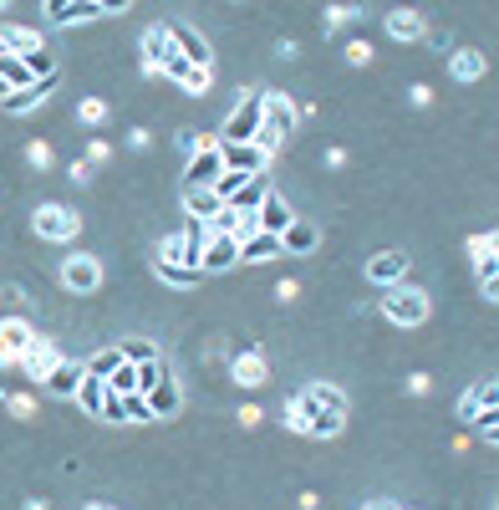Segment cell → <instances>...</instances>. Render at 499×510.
<instances>
[{
  "label": "cell",
  "instance_id": "cell-51",
  "mask_svg": "<svg viewBox=\"0 0 499 510\" xmlns=\"http://www.w3.org/2000/svg\"><path fill=\"white\" fill-rule=\"evenodd\" d=\"M346 159H352V154H346L342 144H331V148H327V169H346Z\"/></svg>",
  "mask_w": 499,
  "mask_h": 510
},
{
  "label": "cell",
  "instance_id": "cell-57",
  "mask_svg": "<svg viewBox=\"0 0 499 510\" xmlns=\"http://www.w3.org/2000/svg\"><path fill=\"white\" fill-rule=\"evenodd\" d=\"M362 510H398L392 500H372V506H362Z\"/></svg>",
  "mask_w": 499,
  "mask_h": 510
},
{
  "label": "cell",
  "instance_id": "cell-37",
  "mask_svg": "<svg viewBox=\"0 0 499 510\" xmlns=\"http://www.w3.org/2000/svg\"><path fill=\"white\" fill-rule=\"evenodd\" d=\"M362 16V5H327L321 11V31H342L346 21H357Z\"/></svg>",
  "mask_w": 499,
  "mask_h": 510
},
{
  "label": "cell",
  "instance_id": "cell-22",
  "mask_svg": "<svg viewBox=\"0 0 499 510\" xmlns=\"http://www.w3.org/2000/svg\"><path fill=\"white\" fill-rule=\"evenodd\" d=\"M499 235L495 230H484V235H468V255H474V271H479V281H495L499 276V255H495Z\"/></svg>",
  "mask_w": 499,
  "mask_h": 510
},
{
  "label": "cell",
  "instance_id": "cell-10",
  "mask_svg": "<svg viewBox=\"0 0 499 510\" xmlns=\"http://www.w3.org/2000/svg\"><path fill=\"white\" fill-rule=\"evenodd\" d=\"M219 174H224L219 148H199V154H188V163H184V189H214Z\"/></svg>",
  "mask_w": 499,
  "mask_h": 510
},
{
  "label": "cell",
  "instance_id": "cell-39",
  "mask_svg": "<svg viewBox=\"0 0 499 510\" xmlns=\"http://www.w3.org/2000/svg\"><path fill=\"white\" fill-rule=\"evenodd\" d=\"M26 163H31L36 174H47L51 163H57V154H51V144H47V138H31V144H26Z\"/></svg>",
  "mask_w": 499,
  "mask_h": 510
},
{
  "label": "cell",
  "instance_id": "cell-26",
  "mask_svg": "<svg viewBox=\"0 0 499 510\" xmlns=\"http://www.w3.org/2000/svg\"><path fill=\"white\" fill-rule=\"evenodd\" d=\"M266 194H270V179H266V174H255V179H245V184L234 189L230 209H234V215H255V209H260V199H266Z\"/></svg>",
  "mask_w": 499,
  "mask_h": 510
},
{
  "label": "cell",
  "instance_id": "cell-12",
  "mask_svg": "<svg viewBox=\"0 0 499 510\" xmlns=\"http://www.w3.org/2000/svg\"><path fill=\"white\" fill-rule=\"evenodd\" d=\"M219 159H224L230 174H245V179H255V174L270 169V154H260L255 144H219Z\"/></svg>",
  "mask_w": 499,
  "mask_h": 510
},
{
  "label": "cell",
  "instance_id": "cell-41",
  "mask_svg": "<svg viewBox=\"0 0 499 510\" xmlns=\"http://www.w3.org/2000/svg\"><path fill=\"white\" fill-rule=\"evenodd\" d=\"M153 271L163 276L169 286H179V291H188V286H199L204 281V271H179V266H153Z\"/></svg>",
  "mask_w": 499,
  "mask_h": 510
},
{
  "label": "cell",
  "instance_id": "cell-42",
  "mask_svg": "<svg viewBox=\"0 0 499 510\" xmlns=\"http://www.w3.org/2000/svg\"><path fill=\"white\" fill-rule=\"evenodd\" d=\"M346 66H372V41H367V36H352V41H346Z\"/></svg>",
  "mask_w": 499,
  "mask_h": 510
},
{
  "label": "cell",
  "instance_id": "cell-5",
  "mask_svg": "<svg viewBox=\"0 0 499 510\" xmlns=\"http://www.w3.org/2000/svg\"><path fill=\"white\" fill-rule=\"evenodd\" d=\"M31 224H36V235L51 240V245H66V240L82 235V215L72 205H36Z\"/></svg>",
  "mask_w": 499,
  "mask_h": 510
},
{
  "label": "cell",
  "instance_id": "cell-1",
  "mask_svg": "<svg viewBox=\"0 0 499 510\" xmlns=\"http://www.w3.org/2000/svg\"><path fill=\"white\" fill-rule=\"evenodd\" d=\"M346 424V414H331V409H316L306 393H296V399L285 403V429L291 434H311V439H337Z\"/></svg>",
  "mask_w": 499,
  "mask_h": 510
},
{
  "label": "cell",
  "instance_id": "cell-34",
  "mask_svg": "<svg viewBox=\"0 0 499 510\" xmlns=\"http://www.w3.org/2000/svg\"><path fill=\"white\" fill-rule=\"evenodd\" d=\"M179 87H184L188 97H204L209 87H214V66H188L184 77H179Z\"/></svg>",
  "mask_w": 499,
  "mask_h": 510
},
{
  "label": "cell",
  "instance_id": "cell-40",
  "mask_svg": "<svg viewBox=\"0 0 499 510\" xmlns=\"http://www.w3.org/2000/svg\"><path fill=\"white\" fill-rule=\"evenodd\" d=\"M108 159H112V144L102 138V133H92V138L82 144V163H92L97 169V163H108Z\"/></svg>",
  "mask_w": 499,
  "mask_h": 510
},
{
  "label": "cell",
  "instance_id": "cell-55",
  "mask_svg": "<svg viewBox=\"0 0 499 510\" xmlns=\"http://www.w3.org/2000/svg\"><path fill=\"white\" fill-rule=\"evenodd\" d=\"M479 291H484V302H499V276L495 281H479Z\"/></svg>",
  "mask_w": 499,
  "mask_h": 510
},
{
  "label": "cell",
  "instance_id": "cell-8",
  "mask_svg": "<svg viewBox=\"0 0 499 510\" xmlns=\"http://www.w3.org/2000/svg\"><path fill=\"white\" fill-rule=\"evenodd\" d=\"M62 363V352H57V342H51V337H31V347L21 352V373H26V378L36 382V388H41V382H47V373L51 367Z\"/></svg>",
  "mask_w": 499,
  "mask_h": 510
},
{
  "label": "cell",
  "instance_id": "cell-53",
  "mask_svg": "<svg viewBox=\"0 0 499 510\" xmlns=\"http://www.w3.org/2000/svg\"><path fill=\"white\" fill-rule=\"evenodd\" d=\"M276 57H281V62H291V57H296V41H291V36H281V41H276Z\"/></svg>",
  "mask_w": 499,
  "mask_h": 510
},
{
  "label": "cell",
  "instance_id": "cell-13",
  "mask_svg": "<svg viewBox=\"0 0 499 510\" xmlns=\"http://www.w3.org/2000/svg\"><path fill=\"white\" fill-rule=\"evenodd\" d=\"M230 378L240 382V388H266V378H270L266 352L260 347H240L234 352V363H230Z\"/></svg>",
  "mask_w": 499,
  "mask_h": 510
},
{
  "label": "cell",
  "instance_id": "cell-38",
  "mask_svg": "<svg viewBox=\"0 0 499 510\" xmlns=\"http://www.w3.org/2000/svg\"><path fill=\"white\" fill-rule=\"evenodd\" d=\"M118 363H123V352H118V347H102V352H92V357H87L82 367H87L92 378H108V373H112Z\"/></svg>",
  "mask_w": 499,
  "mask_h": 510
},
{
  "label": "cell",
  "instance_id": "cell-58",
  "mask_svg": "<svg viewBox=\"0 0 499 510\" xmlns=\"http://www.w3.org/2000/svg\"><path fill=\"white\" fill-rule=\"evenodd\" d=\"M82 510H118V506H102V500H92V506H82Z\"/></svg>",
  "mask_w": 499,
  "mask_h": 510
},
{
  "label": "cell",
  "instance_id": "cell-17",
  "mask_svg": "<svg viewBox=\"0 0 499 510\" xmlns=\"http://www.w3.org/2000/svg\"><path fill=\"white\" fill-rule=\"evenodd\" d=\"M382 31L392 36V41H423V11H413V5H398V11H388L382 16Z\"/></svg>",
  "mask_w": 499,
  "mask_h": 510
},
{
  "label": "cell",
  "instance_id": "cell-54",
  "mask_svg": "<svg viewBox=\"0 0 499 510\" xmlns=\"http://www.w3.org/2000/svg\"><path fill=\"white\" fill-rule=\"evenodd\" d=\"M296 506H301V510H316V506H321V495H316V490H301Z\"/></svg>",
  "mask_w": 499,
  "mask_h": 510
},
{
  "label": "cell",
  "instance_id": "cell-20",
  "mask_svg": "<svg viewBox=\"0 0 499 510\" xmlns=\"http://www.w3.org/2000/svg\"><path fill=\"white\" fill-rule=\"evenodd\" d=\"M495 403H499V382H495V378H484V382H474L464 399H459V418H464V424H474V418L489 414Z\"/></svg>",
  "mask_w": 499,
  "mask_h": 510
},
{
  "label": "cell",
  "instance_id": "cell-47",
  "mask_svg": "<svg viewBox=\"0 0 499 510\" xmlns=\"http://www.w3.org/2000/svg\"><path fill=\"white\" fill-rule=\"evenodd\" d=\"M66 179H72V184H77V189H87V184H92V163L72 159V163H66Z\"/></svg>",
  "mask_w": 499,
  "mask_h": 510
},
{
  "label": "cell",
  "instance_id": "cell-61",
  "mask_svg": "<svg viewBox=\"0 0 499 510\" xmlns=\"http://www.w3.org/2000/svg\"><path fill=\"white\" fill-rule=\"evenodd\" d=\"M398 510H407V506H398Z\"/></svg>",
  "mask_w": 499,
  "mask_h": 510
},
{
  "label": "cell",
  "instance_id": "cell-33",
  "mask_svg": "<svg viewBox=\"0 0 499 510\" xmlns=\"http://www.w3.org/2000/svg\"><path fill=\"white\" fill-rule=\"evenodd\" d=\"M118 424H153V414H148L143 393H123V399H118Z\"/></svg>",
  "mask_w": 499,
  "mask_h": 510
},
{
  "label": "cell",
  "instance_id": "cell-25",
  "mask_svg": "<svg viewBox=\"0 0 499 510\" xmlns=\"http://www.w3.org/2000/svg\"><path fill=\"white\" fill-rule=\"evenodd\" d=\"M449 72H453L459 82H479L484 72H489V62H484V51H479V47H453Z\"/></svg>",
  "mask_w": 499,
  "mask_h": 510
},
{
  "label": "cell",
  "instance_id": "cell-32",
  "mask_svg": "<svg viewBox=\"0 0 499 510\" xmlns=\"http://www.w3.org/2000/svg\"><path fill=\"white\" fill-rule=\"evenodd\" d=\"M108 118H112L108 97H82V102H77V123L82 128H102Z\"/></svg>",
  "mask_w": 499,
  "mask_h": 510
},
{
  "label": "cell",
  "instance_id": "cell-21",
  "mask_svg": "<svg viewBox=\"0 0 499 510\" xmlns=\"http://www.w3.org/2000/svg\"><path fill=\"white\" fill-rule=\"evenodd\" d=\"M291 220H296V215H291V205H285L281 194H266L260 209H255V230H266V235H285Z\"/></svg>",
  "mask_w": 499,
  "mask_h": 510
},
{
  "label": "cell",
  "instance_id": "cell-45",
  "mask_svg": "<svg viewBox=\"0 0 499 510\" xmlns=\"http://www.w3.org/2000/svg\"><path fill=\"white\" fill-rule=\"evenodd\" d=\"M127 148H133V154H148V148H153V133H148V128H127Z\"/></svg>",
  "mask_w": 499,
  "mask_h": 510
},
{
  "label": "cell",
  "instance_id": "cell-11",
  "mask_svg": "<svg viewBox=\"0 0 499 510\" xmlns=\"http://www.w3.org/2000/svg\"><path fill=\"white\" fill-rule=\"evenodd\" d=\"M234 266H240V240H230V235H209L204 240V251H199V271L204 276L234 271Z\"/></svg>",
  "mask_w": 499,
  "mask_h": 510
},
{
  "label": "cell",
  "instance_id": "cell-24",
  "mask_svg": "<svg viewBox=\"0 0 499 510\" xmlns=\"http://www.w3.org/2000/svg\"><path fill=\"white\" fill-rule=\"evenodd\" d=\"M281 235H266V230H255L250 240H240V266H255V260H281Z\"/></svg>",
  "mask_w": 499,
  "mask_h": 510
},
{
  "label": "cell",
  "instance_id": "cell-35",
  "mask_svg": "<svg viewBox=\"0 0 499 510\" xmlns=\"http://www.w3.org/2000/svg\"><path fill=\"white\" fill-rule=\"evenodd\" d=\"M118 352H123V363H158V347L148 337H127V342H118Z\"/></svg>",
  "mask_w": 499,
  "mask_h": 510
},
{
  "label": "cell",
  "instance_id": "cell-36",
  "mask_svg": "<svg viewBox=\"0 0 499 510\" xmlns=\"http://www.w3.org/2000/svg\"><path fill=\"white\" fill-rule=\"evenodd\" d=\"M0 403L11 409V418H36V409H41L36 393H5V388H0Z\"/></svg>",
  "mask_w": 499,
  "mask_h": 510
},
{
  "label": "cell",
  "instance_id": "cell-4",
  "mask_svg": "<svg viewBox=\"0 0 499 510\" xmlns=\"http://www.w3.org/2000/svg\"><path fill=\"white\" fill-rule=\"evenodd\" d=\"M255 128H260V92H255V87H240V92H234V112L224 118L219 144H255Z\"/></svg>",
  "mask_w": 499,
  "mask_h": 510
},
{
  "label": "cell",
  "instance_id": "cell-3",
  "mask_svg": "<svg viewBox=\"0 0 499 510\" xmlns=\"http://www.w3.org/2000/svg\"><path fill=\"white\" fill-rule=\"evenodd\" d=\"M428 312H433V302H428V291H418V286H392L388 296H382V317H388L392 327H423Z\"/></svg>",
  "mask_w": 499,
  "mask_h": 510
},
{
  "label": "cell",
  "instance_id": "cell-44",
  "mask_svg": "<svg viewBox=\"0 0 499 510\" xmlns=\"http://www.w3.org/2000/svg\"><path fill=\"white\" fill-rule=\"evenodd\" d=\"M407 108H433V87H428V82H413V87H407Z\"/></svg>",
  "mask_w": 499,
  "mask_h": 510
},
{
  "label": "cell",
  "instance_id": "cell-30",
  "mask_svg": "<svg viewBox=\"0 0 499 510\" xmlns=\"http://www.w3.org/2000/svg\"><path fill=\"white\" fill-rule=\"evenodd\" d=\"M102 382H108L112 399H123V393H138V363H118Z\"/></svg>",
  "mask_w": 499,
  "mask_h": 510
},
{
  "label": "cell",
  "instance_id": "cell-23",
  "mask_svg": "<svg viewBox=\"0 0 499 510\" xmlns=\"http://www.w3.org/2000/svg\"><path fill=\"white\" fill-rule=\"evenodd\" d=\"M316 245H321V224H311V220H291L285 224V235H281L285 255H311Z\"/></svg>",
  "mask_w": 499,
  "mask_h": 510
},
{
  "label": "cell",
  "instance_id": "cell-6",
  "mask_svg": "<svg viewBox=\"0 0 499 510\" xmlns=\"http://www.w3.org/2000/svg\"><path fill=\"white\" fill-rule=\"evenodd\" d=\"M57 276H62V286H66V291L87 296V291L102 286V260H97V255H87V251H72L62 266H57Z\"/></svg>",
  "mask_w": 499,
  "mask_h": 510
},
{
  "label": "cell",
  "instance_id": "cell-28",
  "mask_svg": "<svg viewBox=\"0 0 499 510\" xmlns=\"http://www.w3.org/2000/svg\"><path fill=\"white\" fill-rule=\"evenodd\" d=\"M72 399H77V403H82V409H87L92 418H102V399H108V382L87 373V378L77 382V393H72Z\"/></svg>",
  "mask_w": 499,
  "mask_h": 510
},
{
  "label": "cell",
  "instance_id": "cell-9",
  "mask_svg": "<svg viewBox=\"0 0 499 510\" xmlns=\"http://www.w3.org/2000/svg\"><path fill=\"white\" fill-rule=\"evenodd\" d=\"M31 321L26 317H0V367H16L21 352L31 347Z\"/></svg>",
  "mask_w": 499,
  "mask_h": 510
},
{
  "label": "cell",
  "instance_id": "cell-19",
  "mask_svg": "<svg viewBox=\"0 0 499 510\" xmlns=\"http://www.w3.org/2000/svg\"><path fill=\"white\" fill-rule=\"evenodd\" d=\"M82 378H87V367H82L77 357H62V363H57V367L47 373V382H41V388H47L51 399H72Z\"/></svg>",
  "mask_w": 499,
  "mask_h": 510
},
{
  "label": "cell",
  "instance_id": "cell-50",
  "mask_svg": "<svg viewBox=\"0 0 499 510\" xmlns=\"http://www.w3.org/2000/svg\"><path fill=\"white\" fill-rule=\"evenodd\" d=\"M423 41H428L433 51H449V47H453V36H449V31H423Z\"/></svg>",
  "mask_w": 499,
  "mask_h": 510
},
{
  "label": "cell",
  "instance_id": "cell-49",
  "mask_svg": "<svg viewBox=\"0 0 499 510\" xmlns=\"http://www.w3.org/2000/svg\"><path fill=\"white\" fill-rule=\"evenodd\" d=\"M260 403H240V429H260Z\"/></svg>",
  "mask_w": 499,
  "mask_h": 510
},
{
  "label": "cell",
  "instance_id": "cell-27",
  "mask_svg": "<svg viewBox=\"0 0 499 510\" xmlns=\"http://www.w3.org/2000/svg\"><path fill=\"white\" fill-rule=\"evenodd\" d=\"M184 209H188V220L209 224L224 205H219V194H214V189H184Z\"/></svg>",
  "mask_w": 499,
  "mask_h": 510
},
{
  "label": "cell",
  "instance_id": "cell-31",
  "mask_svg": "<svg viewBox=\"0 0 499 510\" xmlns=\"http://www.w3.org/2000/svg\"><path fill=\"white\" fill-rule=\"evenodd\" d=\"M173 148H179V154H199V148H219V138L214 133H199V128H179V133H173Z\"/></svg>",
  "mask_w": 499,
  "mask_h": 510
},
{
  "label": "cell",
  "instance_id": "cell-14",
  "mask_svg": "<svg viewBox=\"0 0 499 510\" xmlns=\"http://www.w3.org/2000/svg\"><path fill=\"white\" fill-rule=\"evenodd\" d=\"M173 57V41H169V26H148L143 31V77L153 82L163 77V62Z\"/></svg>",
  "mask_w": 499,
  "mask_h": 510
},
{
  "label": "cell",
  "instance_id": "cell-18",
  "mask_svg": "<svg viewBox=\"0 0 499 510\" xmlns=\"http://www.w3.org/2000/svg\"><path fill=\"white\" fill-rule=\"evenodd\" d=\"M169 41H173V57H184L188 66H209V41L194 26H169Z\"/></svg>",
  "mask_w": 499,
  "mask_h": 510
},
{
  "label": "cell",
  "instance_id": "cell-59",
  "mask_svg": "<svg viewBox=\"0 0 499 510\" xmlns=\"http://www.w3.org/2000/svg\"><path fill=\"white\" fill-rule=\"evenodd\" d=\"M5 92H11V87H5V82H0V102H5Z\"/></svg>",
  "mask_w": 499,
  "mask_h": 510
},
{
  "label": "cell",
  "instance_id": "cell-46",
  "mask_svg": "<svg viewBox=\"0 0 499 510\" xmlns=\"http://www.w3.org/2000/svg\"><path fill=\"white\" fill-rule=\"evenodd\" d=\"M428 388H433V378H428V373H407V382H403V393H407V399H423Z\"/></svg>",
  "mask_w": 499,
  "mask_h": 510
},
{
  "label": "cell",
  "instance_id": "cell-7",
  "mask_svg": "<svg viewBox=\"0 0 499 510\" xmlns=\"http://www.w3.org/2000/svg\"><path fill=\"white\" fill-rule=\"evenodd\" d=\"M407 271H413V255L407 251H377L372 260H367V281H377V286H403Z\"/></svg>",
  "mask_w": 499,
  "mask_h": 510
},
{
  "label": "cell",
  "instance_id": "cell-52",
  "mask_svg": "<svg viewBox=\"0 0 499 510\" xmlns=\"http://www.w3.org/2000/svg\"><path fill=\"white\" fill-rule=\"evenodd\" d=\"M0 302L5 306H26V291L21 286H0Z\"/></svg>",
  "mask_w": 499,
  "mask_h": 510
},
{
  "label": "cell",
  "instance_id": "cell-43",
  "mask_svg": "<svg viewBox=\"0 0 499 510\" xmlns=\"http://www.w3.org/2000/svg\"><path fill=\"white\" fill-rule=\"evenodd\" d=\"M474 434H479L484 444H495V439H499V414H495V409H489V414H479V418H474Z\"/></svg>",
  "mask_w": 499,
  "mask_h": 510
},
{
  "label": "cell",
  "instance_id": "cell-15",
  "mask_svg": "<svg viewBox=\"0 0 499 510\" xmlns=\"http://www.w3.org/2000/svg\"><path fill=\"white\" fill-rule=\"evenodd\" d=\"M143 403H148V414H153V418H173L179 409H184V393H179V382H173L169 367H163V378L143 393Z\"/></svg>",
  "mask_w": 499,
  "mask_h": 510
},
{
  "label": "cell",
  "instance_id": "cell-60",
  "mask_svg": "<svg viewBox=\"0 0 499 510\" xmlns=\"http://www.w3.org/2000/svg\"><path fill=\"white\" fill-rule=\"evenodd\" d=\"M5 11H11V5H5V0H0V16H5Z\"/></svg>",
  "mask_w": 499,
  "mask_h": 510
},
{
  "label": "cell",
  "instance_id": "cell-29",
  "mask_svg": "<svg viewBox=\"0 0 499 510\" xmlns=\"http://www.w3.org/2000/svg\"><path fill=\"white\" fill-rule=\"evenodd\" d=\"M301 393H306V399H311L316 409H331V414H346V399H342V388H337V382H306Z\"/></svg>",
  "mask_w": 499,
  "mask_h": 510
},
{
  "label": "cell",
  "instance_id": "cell-16",
  "mask_svg": "<svg viewBox=\"0 0 499 510\" xmlns=\"http://www.w3.org/2000/svg\"><path fill=\"white\" fill-rule=\"evenodd\" d=\"M57 92V77H47V82H31V87H21V92H5V102L0 108L11 112V118H26V112H36L47 97Z\"/></svg>",
  "mask_w": 499,
  "mask_h": 510
},
{
  "label": "cell",
  "instance_id": "cell-56",
  "mask_svg": "<svg viewBox=\"0 0 499 510\" xmlns=\"http://www.w3.org/2000/svg\"><path fill=\"white\" fill-rule=\"evenodd\" d=\"M21 510H51V506H47V500H41V495H31V500H26V506H21Z\"/></svg>",
  "mask_w": 499,
  "mask_h": 510
},
{
  "label": "cell",
  "instance_id": "cell-2",
  "mask_svg": "<svg viewBox=\"0 0 499 510\" xmlns=\"http://www.w3.org/2000/svg\"><path fill=\"white\" fill-rule=\"evenodd\" d=\"M127 5L118 0H47L41 5V16L57 21V26H87V21H102V16H123Z\"/></svg>",
  "mask_w": 499,
  "mask_h": 510
},
{
  "label": "cell",
  "instance_id": "cell-48",
  "mask_svg": "<svg viewBox=\"0 0 499 510\" xmlns=\"http://www.w3.org/2000/svg\"><path fill=\"white\" fill-rule=\"evenodd\" d=\"M301 296V281L296 276H281V281H276V302H296Z\"/></svg>",
  "mask_w": 499,
  "mask_h": 510
}]
</instances>
